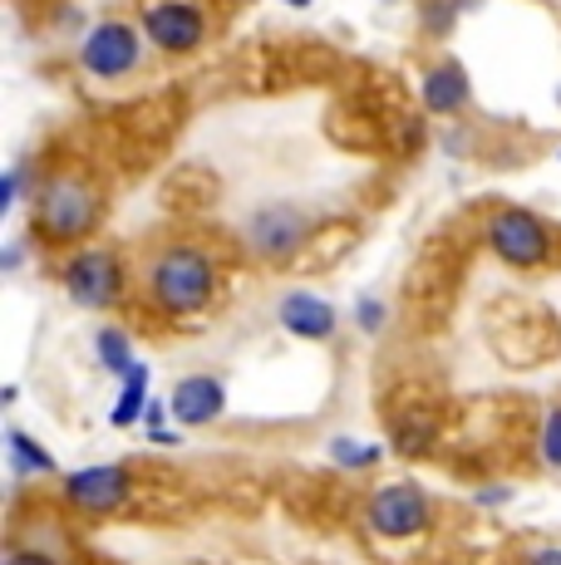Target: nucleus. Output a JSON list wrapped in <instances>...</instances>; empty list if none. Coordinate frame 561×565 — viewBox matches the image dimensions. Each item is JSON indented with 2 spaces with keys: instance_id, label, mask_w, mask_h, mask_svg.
Segmentation results:
<instances>
[{
  "instance_id": "nucleus-1",
  "label": "nucleus",
  "mask_w": 561,
  "mask_h": 565,
  "mask_svg": "<svg viewBox=\"0 0 561 565\" xmlns=\"http://www.w3.org/2000/svg\"><path fill=\"white\" fill-rule=\"evenodd\" d=\"M99 222V188L80 172H55V178L40 188L35 198V226L45 242L55 246H74L94 232Z\"/></svg>"
},
{
  "instance_id": "nucleus-2",
  "label": "nucleus",
  "mask_w": 561,
  "mask_h": 565,
  "mask_svg": "<svg viewBox=\"0 0 561 565\" xmlns=\"http://www.w3.org/2000/svg\"><path fill=\"white\" fill-rule=\"evenodd\" d=\"M148 286H154V300L168 315H192L208 306L212 290H218V266H212V256L198 252V246H172V252L154 260Z\"/></svg>"
},
{
  "instance_id": "nucleus-3",
  "label": "nucleus",
  "mask_w": 561,
  "mask_h": 565,
  "mask_svg": "<svg viewBox=\"0 0 561 565\" xmlns=\"http://www.w3.org/2000/svg\"><path fill=\"white\" fill-rule=\"evenodd\" d=\"M488 246L498 252V260L517 270H537L552 256V232L542 226V216L522 212V206H507L488 222Z\"/></svg>"
},
{
  "instance_id": "nucleus-4",
  "label": "nucleus",
  "mask_w": 561,
  "mask_h": 565,
  "mask_svg": "<svg viewBox=\"0 0 561 565\" xmlns=\"http://www.w3.org/2000/svg\"><path fill=\"white\" fill-rule=\"evenodd\" d=\"M134 497V477H128L124 462H94L80 467V472L64 477V502L74 512H89V516H109L118 507H128Z\"/></svg>"
},
{
  "instance_id": "nucleus-5",
  "label": "nucleus",
  "mask_w": 561,
  "mask_h": 565,
  "mask_svg": "<svg viewBox=\"0 0 561 565\" xmlns=\"http://www.w3.org/2000/svg\"><path fill=\"white\" fill-rule=\"evenodd\" d=\"M364 516H370V531H374V536L404 541V536H419V531L434 521V507H428V497L419 492V487L390 482V487H380V492L370 497Z\"/></svg>"
},
{
  "instance_id": "nucleus-6",
  "label": "nucleus",
  "mask_w": 561,
  "mask_h": 565,
  "mask_svg": "<svg viewBox=\"0 0 561 565\" xmlns=\"http://www.w3.org/2000/svg\"><path fill=\"white\" fill-rule=\"evenodd\" d=\"M64 290L84 310H109L118 300V290H124V266L109 252H80L64 266Z\"/></svg>"
},
{
  "instance_id": "nucleus-7",
  "label": "nucleus",
  "mask_w": 561,
  "mask_h": 565,
  "mask_svg": "<svg viewBox=\"0 0 561 565\" xmlns=\"http://www.w3.org/2000/svg\"><path fill=\"white\" fill-rule=\"evenodd\" d=\"M80 64L94 79H124L138 64V30L124 20H104L89 30V40L80 45Z\"/></svg>"
},
{
  "instance_id": "nucleus-8",
  "label": "nucleus",
  "mask_w": 561,
  "mask_h": 565,
  "mask_svg": "<svg viewBox=\"0 0 561 565\" xmlns=\"http://www.w3.org/2000/svg\"><path fill=\"white\" fill-rule=\"evenodd\" d=\"M144 30L158 50L188 54V50L202 45V35H208V15H202L192 0H158V6H148Z\"/></svg>"
},
{
  "instance_id": "nucleus-9",
  "label": "nucleus",
  "mask_w": 561,
  "mask_h": 565,
  "mask_svg": "<svg viewBox=\"0 0 561 565\" xmlns=\"http://www.w3.org/2000/svg\"><path fill=\"white\" fill-rule=\"evenodd\" d=\"M306 236H310V226L296 206H262L246 222V242H252V252L262 260H290Z\"/></svg>"
},
{
  "instance_id": "nucleus-10",
  "label": "nucleus",
  "mask_w": 561,
  "mask_h": 565,
  "mask_svg": "<svg viewBox=\"0 0 561 565\" xmlns=\"http://www.w3.org/2000/svg\"><path fill=\"white\" fill-rule=\"evenodd\" d=\"M276 320H280V330H290L296 340H330L340 315L326 296H316V290H290V296H280Z\"/></svg>"
},
{
  "instance_id": "nucleus-11",
  "label": "nucleus",
  "mask_w": 561,
  "mask_h": 565,
  "mask_svg": "<svg viewBox=\"0 0 561 565\" xmlns=\"http://www.w3.org/2000/svg\"><path fill=\"white\" fill-rule=\"evenodd\" d=\"M172 418L182 423V428H202V423H218L222 408H226V388L222 379L212 374H188L178 388H172Z\"/></svg>"
},
{
  "instance_id": "nucleus-12",
  "label": "nucleus",
  "mask_w": 561,
  "mask_h": 565,
  "mask_svg": "<svg viewBox=\"0 0 561 565\" xmlns=\"http://www.w3.org/2000/svg\"><path fill=\"white\" fill-rule=\"evenodd\" d=\"M468 104V74L458 64H438L424 79V108L428 114H458Z\"/></svg>"
},
{
  "instance_id": "nucleus-13",
  "label": "nucleus",
  "mask_w": 561,
  "mask_h": 565,
  "mask_svg": "<svg viewBox=\"0 0 561 565\" xmlns=\"http://www.w3.org/2000/svg\"><path fill=\"white\" fill-rule=\"evenodd\" d=\"M6 452H10V472L15 477H45V472H55L60 467L55 452L40 448L25 428H6Z\"/></svg>"
},
{
  "instance_id": "nucleus-14",
  "label": "nucleus",
  "mask_w": 561,
  "mask_h": 565,
  "mask_svg": "<svg viewBox=\"0 0 561 565\" xmlns=\"http://www.w3.org/2000/svg\"><path fill=\"white\" fill-rule=\"evenodd\" d=\"M148 364H134L124 374V388H118L114 408H109V423L114 428H134V423H144V408H148Z\"/></svg>"
},
{
  "instance_id": "nucleus-15",
  "label": "nucleus",
  "mask_w": 561,
  "mask_h": 565,
  "mask_svg": "<svg viewBox=\"0 0 561 565\" xmlns=\"http://www.w3.org/2000/svg\"><path fill=\"white\" fill-rule=\"evenodd\" d=\"M94 354H99V364L109 369V374H118V379H124L128 369L138 364V360H134V344H128V334L114 330V324H109V330H99V340H94Z\"/></svg>"
},
{
  "instance_id": "nucleus-16",
  "label": "nucleus",
  "mask_w": 561,
  "mask_h": 565,
  "mask_svg": "<svg viewBox=\"0 0 561 565\" xmlns=\"http://www.w3.org/2000/svg\"><path fill=\"white\" fill-rule=\"evenodd\" d=\"M330 462H336V467H374V462H380V443L336 438V443H330Z\"/></svg>"
},
{
  "instance_id": "nucleus-17",
  "label": "nucleus",
  "mask_w": 561,
  "mask_h": 565,
  "mask_svg": "<svg viewBox=\"0 0 561 565\" xmlns=\"http://www.w3.org/2000/svg\"><path fill=\"white\" fill-rule=\"evenodd\" d=\"M542 462L561 467V408H552L542 418Z\"/></svg>"
},
{
  "instance_id": "nucleus-18",
  "label": "nucleus",
  "mask_w": 561,
  "mask_h": 565,
  "mask_svg": "<svg viewBox=\"0 0 561 565\" xmlns=\"http://www.w3.org/2000/svg\"><path fill=\"white\" fill-rule=\"evenodd\" d=\"M384 315H390V310H384V300H360V315H354V320H360V330L364 334H380L384 330Z\"/></svg>"
},
{
  "instance_id": "nucleus-19",
  "label": "nucleus",
  "mask_w": 561,
  "mask_h": 565,
  "mask_svg": "<svg viewBox=\"0 0 561 565\" xmlns=\"http://www.w3.org/2000/svg\"><path fill=\"white\" fill-rule=\"evenodd\" d=\"M168 413H172V404H163V398H148V408H144V423H148V433H163Z\"/></svg>"
},
{
  "instance_id": "nucleus-20",
  "label": "nucleus",
  "mask_w": 561,
  "mask_h": 565,
  "mask_svg": "<svg viewBox=\"0 0 561 565\" xmlns=\"http://www.w3.org/2000/svg\"><path fill=\"white\" fill-rule=\"evenodd\" d=\"M6 565H55L50 556H40V551H10Z\"/></svg>"
},
{
  "instance_id": "nucleus-21",
  "label": "nucleus",
  "mask_w": 561,
  "mask_h": 565,
  "mask_svg": "<svg viewBox=\"0 0 561 565\" xmlns=\"http://www.w3.org/2000/svg\"><path fill=\"white\" fill-rule=\"evenodd\" d=\"M527 565H561V546H542Z\"/></svg>"
},
{
  "instance_id": "nucleus-22",
  "label": "nucleus",
  "mask_w": 561,
  "mask_h": 565,
  "mask_svg": "<svg viewBox=\"0 0 561 565\" xmlns=\"http://www.w3.org/2000/svg\"><path fill=\"white\" fill-rule=\"evenodd\" d=\"M507 497H512L507 487H488V492H478V502L483 507H498V502H507Z\"/></svg>"
},
{
  "instance_id": "nucleus-23",
  "label": "nucleus",
  "mask_w": 561,
  "mask_h": 565,
  "mask_svg": "<svg viewBox=\"0 0 561 565\" xmlns=\"http://www.w3.org/2000/svg\"><path fill=\"white\" fill-rule=\"evenodd\" d=\"M286 6H310V0H286Z\"/></svg>"
}]
</instances>
